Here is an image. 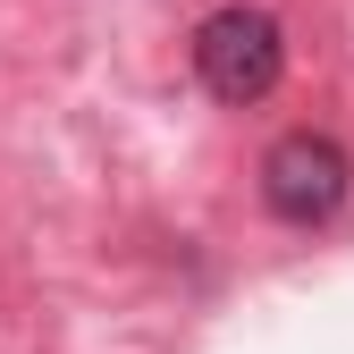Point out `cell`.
Returning a JSON list of instances; mask_svg holds the SVG:
<instances>
[{
	"instance_id": "obj_2",
	"label": "cell",
	"mask_w": 354,
	"mask_h": 354,
	"mask_svg": "<svg viewBox=\"0 0 354 354\" xmlns=\"http://www.w3.org/2000/svg\"><path fill=\"white\" fill-rule=\"evenodd\" d=\"M346 194H354V160L329 136H313V127H295V136H279L261 152V203L287 228H329L346 211Z\"/></svg>"
},
{
	"instance_id": "obj_1",
	"label": "cell",
	"mask_w": 354,
	"mask_h": 354,
	"mask_svg": "<svg viewBox=\"0 0 354 354\" xmlns=\"http://www.w3.org/2000/svg\"><path fill=\"white\" fill-rule=\"evenodd\" d=\"M194 76L219 102H261L287 76V34L270 9H219L194 26Z\"/></svg>"
}]
</instances>
